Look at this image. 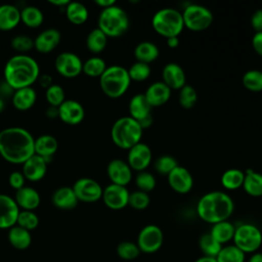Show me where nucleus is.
Returning <instances> with one entry per match:
<instances>
[{"instance_id": "f257e3e1", "label": "nucleus", "mask_w": 262, "mask_h": 262, "mask_svg": "<svg viewBox=\"0 0 262 262\" xmlns=\"http://www.w3.org/2000/svg\"><path fill=\"white\" fill-rule=\"evenodd\" d=\"M35 138L25 128L8 127L0 131V156L9 163L24 164L35 155Z\"/></svg>"}, {"instance_id": "f03ea898", "label": "nucleus", "mask_w": 262, "mask_h": 262, "mask_svg": "<svg viewBox=\"0 0 262 262\" xmlns=\"http://www.w3.org/2000/svg\"><path fill=\"white\" fill-rule=\"evenodd\" d=\"M4 82L13 90L32 87L40 77L38 62L27 54L10 57L4 67Z\"/></svg>"}, {"instance_id": "7ed1b4c3", "label": "nucleus", "mask_w": 262, "mask_h": 262, "mask_svg": "<svg viewBox=\"0 0 262 262\" xmlns=\"http://www.w3.org/2000/svg\"><path fill=\"white\" fill-rule=\"evenodd\" d=\"M234 210L232 199L223 191H210L198 202V216L205 222L215 224L228 220Z\"/></svg>"}, {"instance_id": "20e7f679", "label": "nucleus", "mask_w": 262, "mask_h": 262, "mask_svg": "<svg viewBox=\"0 0 262 262\" xmlns=\"http://www.w3.org/2000/svg\"><path fill=\"white\" fill-rule=\"evenodd\" d=\"M143 130L138 122L130 116L118 119L112 126L111 137L113 142L122 149H130L140 142Z\"/></svg>"}, {"instance_id": "39448f33", "label": "nucleus", "mask_w": 262, "mask_h": 262, "mask_svg": "<svg viewBox=\"0 0 262 262\" xmlns=\"http://www.w3.org/2000/svg\"><path fill=\"white\" fill-rule=\"evenodd\" d=\"M130 83L128 70L118 64L107 67L99 77V85L102 92L111 98H119L124 95Z\"/></svg>"}, {"instance_id": "423d86ee", "label": "nucleus", "mask_w": 262, "mask_h": 262, "mask_svg": "<svg viewBox=\"0 0 262 262\" xmlns=\"http://www.w3.org/2000/svg\"><path fill=\"white\" fill-rule=\"evenodd\" d=\"M97 25V28L102 31L107 38H117L127 32L129 28V17L123 8L113 5L101 9Z\"/></svg>"}, {"instance_id": "0eeeda50", "label": "nucleus", "mask_w": 262, "mask_h": 262, "mask_svg": "<svg viewBox=\"0 0 262 262\" xmlns=\"http://www.w3.org/2000/svg\"><path fill=\"white\" fill-rule=\"evenodd\" d=\"M151 26L159 35L166 39L178 37L184 28L182 14L171 7L158 10L152 16Z\"/></svg>"}, {"instance_id": "6e6552de", "label": "nucleus", "mask_w": 262, "mask_h": 262, "mask_svg": "<svg viewBox=\"0 0 262 262\" xmlns=\"http://www.w3.org/2000/svg\"><path fill=\"white\" fill-rule=\"evenodd\" d=\"M233 245L245 254L255 253L262 245V232L254 224L243 223L235 227Z\"/></svg>"}, {"instance_id": "1a4fd4ad", "label": "nucleus", "mask_w": 262, "mask_h": 262, "mask_svg": "<svg viewBox=\"0 0 262 262\" xmlns=\"http://www.w3.org/2000/svg\"><path fill=\"white\" fill-rule=\"evenodd\" d=\"M182 14L184 27L193 32H200L208 29L213 21L211 10L200 4L187 5Z\"/></svg>"}, {"instance_id": "9d476101", "label": "nucleus", "mask_w": 262, "mask_h": 262, "mask_svg": "<svg viewBox=\"0 0 262 262\" xmlns=\"http://www.w3.org/2000/svg\"><path fill=\"white\" fill-rule=\"evenodd\" d=\"M163 242L164 234L162 229L155 224H148L139 231L136 244L140 252L152 254L161 249Z\"/></svg>"}, {"instance_id": "9b49d317", "label": "nucleus", "mask_w": 262, "mask_h": 262, "mask_svg": "<svg viewBox=\"0 0 262 262\" xmlns=\"http://www.w3.org/2000/svg\"><path fill=\"white\" fill-rule=\"evenodd\" d=\"M78 201L84 203H94L101 199L102 196V187L100 184L88 177L79 178L74 185L72 186Z\"/></svg>"}, {"instance_id": "f8f14e48", "label": "nucleus", "mask_w": 262, "mask_h": 262, "mask_svg": "<svg viewBox=\"0 0 262 262\" xmlns=\"http://www.w3.org/2000/svg\"><path fill=\"white\" fill-rule=\"evenodd\" d=\"M57 73L66 78H75L82 73L83 62L81 58L73 52H61L54 61Z\"/></svg>"}, {"instance_id": "ddd939ff", "label": "nucleus", "mask_w": 262, "mask_h": 262, "mask_svg": "<svg viewBox=\"0 0 262 262\" xmlns=\"http://www.w3.org/2000/svg\"><path fill=\"white\" fill-rule=\"evenodd\" d=\"M129 194L130 192L126 186L111 183L103 188L101 199L107 208L112 210H121L128 206Z\"/></svg>"}, {"instance_id": "4468645a", "label": "nucleus", "mask_w": 262, "mask_h": 262, "mask_svg": "<svg viewBox=\"0 0 262 262\" xmlns=\"http://www.w3.org/2000/svg\"><path fill=\"white\" fill-rule=\"evenodd\" d=\"M151 162V149L142 142H139L128 149L127 164L132 170L141 172L144 171Z\"/></svg>"}, {"instance_id": "2eb2a0df", "label": "nucleus", "mask_w": 262, "mask_h": 262, "mask_svg": "<svg viewBox=\"0 0 262 262\" xmlns=\"http://www.w3.org/2000/svg\"><path fill=\"white\" fill-rule=\"evenodd\" d=\"M19 211L13 198L0 193V229H9L16 225Z\"/></svg>"}, {"instance_id": "dca6fc26", "label": "nucleus", "mask_w": 262, "mask_h": 262, "mask_svg": "<svg viewBox=\"0 0 262 262\" xmlns=\"http://www.w3.org/2000/svg\"><path fill=\"white\" fill-rule=\"evenodd\" d=\"M57 111L58 118L68 125H78L85 117L83 105L74 99H66L57 107Z\"/></svg>"}, {"instance_id": "f3484780", "label": "nucleus", "mask_w": 262, "mask_h": 262, "mask_svg": "<svg viewBox=\"0 0 262 262\" xmlns=\"http://www.w3.org/2000/svg\"><path fill=\"white\" fill-rule=\"evenodd\" d=\"M167 177L170 187L178 193H187L193 186L192 175L184 167L177 166L167 175Z\"/></svg>"}, {"instance_id": "a211bd4d", "label": "nucleus", "mask_w": 262, "mask_h": 262, "mask_svg": "<svg viewBox=\"0 0 262 262\" xmlns=\"http://www.w3.org/2000/svg\"><path fill=\"white\" fill-rule=\"evenodd\" d=\"M106 173L113 184L126 186L132 180V169L127 162L120 159L112 160L107 164Z\"/></svg>"}, {"instance_id": "6ab92c4d", "label": "nucleus", "mask_w": 262, "mask_h": 262, "mask_svg": "<svg viewBox=\"0 0 262 262\" xmlns=\"http://www.w3.org/2000/svg\"><path fill=\"white\" fill-rule=\"evenodd\" d=\"M47 160L38 156L33 155L23 164V174L26 179L30 181L41 180L47 171Z\"/></svg>"}, {"instance_id": "aec40b11", "label": "nucleus", "mask_w": 262, "mask_h": 262, "mask_svg": "<svg viewBox=\"0 0 262 262\" xmlns=\"http://www.w3.org/2000/svg\"><path fill=\"white\" fill-rule=\"evenodd\" d=\"M61 39L60 32L56 29L50 28L42 31L34 39V48L41 53H48L54 50Z\"/></svg>"}, {"instance_id": "412c9836", "label": "nucleus", "mask_w": 262, "mask_h": 262, "mask_svg": "<svg viewBox=\"0 0 262 262\" xmlns=\"http://www.w3.org/2000/svg\"><path fill=\"white\" fill-rule=\"evenodd\" d=\"M162 78V82H164L171 90H180L185 85L186 81L184 70L175 62H169L163 68Z\"/></svg>"}, {"instance_id": "4be33fe9", "label": "nucleus", "mask_w": 262, "mask_h": 262, "mask_svg": "<svg viewBox=\"0 0 262 262\" xmlns=\"http://www.w3.org/2000/svg\"><path fill=\"white\" fill-rule=\"evenodd\" d=\"M143 94L151 107L161 106L170 99L171 89L164 82L157 81L150 84Z\"/></svg>"}, {"instance_id": "5701e85b", "label": "nucleus", "mask_w": 262, "mask_h": 262, "mask_svg": "<svg viewBox=\"0 0 262 262\" xmlns=\"http://www.w3.org/2000/svg\"><path fill=\"white\" fill-rule=\"evenodd\" d=\"M14 201L19 209L27 211H34L39 207L41 198L39 192L30 186H24L15 191Z\"/></svg>"}, {"instance_id": "b1692460", "label": "nucleus", "mask_w": 262, "mask_h": 262, "mask_svg": "<svg viewBox=\"0 0 262 262\" xmlns=\"http://www.w3.org/2000/svg\"><path fill=\"white\" fill-rule=\"evenodd\" d=\"M52 204L61 210H71L74 209L78 204V199L70 186H61L57 188L51 198Z\"/></svg>"}, {"instance_id": "393cba45", "label": "nucleus", "mask_w": 262, "mask_h": 262, "mask_svg": "<svg viewBox=\"0 0 262 262\" xmlns=\"http://www.w3.org/2000/svg\"><path fill=\"white\" fill-rule=\"evenodd\" d=\"M20 23V10L12 4L0 5V30L10 31Z\"/></svg>"}, {"instance_id": "a878e982", "label": "nucleus", "mask_w": 262, "mask_h": 262, "mask_svg": "<svg viewBox=\"0 0 262 262\" xmlns=\"http://www.w3.org/2000/svg\"><path fill=\"white\" fill-rule=\"evenodd\" d=\"M58 148L57 139L49 134H43L34 141V150L35 155H38L48 161L50 157H52Z\"/></svg>"}, {"instance_id": "bb28decb", "label": "nucleus", "mask_w": 262, "mask_h": 262, "mask_svg": "<svg viewBox=\"0 0 262 262\" xmlns=\"http://www.w3.org/2000/svg\"><path fill=\"white\" fill-rule=\"evenodd\" d=\"M37 93L34 88L26 87L14 90L12 94V104L18 111H28L36 102Z\"/></svg>"}, {"instance_id": "cd10ccee", "label": "nucleus", "mask_w": 262, "mask_h": 262, "mask_svg": "<svg viewBox=\"0 0 262 262\" xmlns=\"http://www.w3.org/2000/svg\"><path fill=\"white\" fill-rule=\"evenodd\" d=\"M150 111L151 106L142 93L134 95L129 101V115L137 122L150 116Z\"/></svg>"}, {"instance_id": "c85d7f7f", "label": "nucleus", "mask_w": 262, "mask_h": 262, "mask_svg": "<svg viewBox=\"0 0 262 262\" xmlns=\"http://www.w3.org/2000/svg\"><path fill=\"white\" fill-rule=\"evenodd\" d=\"M8 242L16 250H26L32 243L31 232L18 225H14L8 230Z\"/></svg>"}, {"instance_id": "c756f323", "label": "nucleus", "mask_w": 262, "mask_h": 262, "mask_svg": "<svg viewBox=\"0 0 262 262\" xmlns=\"http://www.w3.org/2000/svg\"><path fill=\"white\" fill-rule=\"evenodd\" d=\"M160 51L156 44L149 41H143L136 45L134 48V56L137 61L143 63H149L155 61L159 57Z\"/></svg>"}, {"instance_id": "7c9ffc66", "label": "nucleus", "mask_w": 262, "mask_h": 262, "mask_svg": "<svg viewBox=\"0 0 262 262\" xmlns=\"http://www.w3.org/2000/svg\"><path fill=\"white\" fill-rule=\"evenodd\" d=\"M243 188L251 196H262V174L254 170H247Z\"/></svg>"}, {"instance_id": "2f4dec72", "label": "nucleus", "mask_w": 262, "mask_h": 262, "mask_svg": "<svg viewBox=\"0 0 262 262\" xmlns=\"http://www.w3.org/2000/svg\"><path fill=\"white\" fill-rule=\"evenodd\" d=\"M235 231V226L228 220L213 224L211 228V235L222 246L232 241Z\"/></svg>"}, {"instance_id": "473e14b6", "label": "nucleus", "mask_w": 262, "mask_h": 262, "mask_svg": "<svg viewBox=\"0 0 262 262\" xmlns=\"http://www.w3.org/2000/svg\"><path fill=\"white\" fill-rule=\"evenodd\" d=\"M67 18L74 25H83L89 15L88 9L84 4L77 1H70L66 6Z\"/></svg>"}, {"instance_id": "72a5a7b5", "label": "nucleus", "mask_w": 262, "mask_h": 262, "mask_svg": "<svg viewBox=\"0 0 262 262\" xmlns=\"http://www.w3.org/2000/svg\"><path fill=\"white\" fill-rule=\"evenodd\" d=\"M44 19L43 12L36 6L28 5L20 10V21L29 28H38Z\"/></svg>"}, {"instance_id": "f704fd0d", "label": "nucleus", "mask_w": 262, "mask_h": 262, "mask_svg": "<svg viewBox=\"0 0 262 262\" xmlns=\"http://www.w3.org/2000/svg\"><path fill=\"white\" fill-rule=\"evenodd\" d=\"M245 172L239 169H228L221 176V184L228 190H235L243 186Z\"/></svg>"}, {"instance_id": "c9c22d12", "label": "nucleus", "mask_w": 262, "mask_h": 262, "mask_svg": "<svg viewBox=\"0 0 262 262\" xmlns=\"http://www.w3.org/2000/svg\"><path fill=\"white\" fill-rule=\"evenodd\" d=\"M107 44L106 35L98 28L93 29L86 38V46L89 51L93 53H100L104 50Z\"/></svg>"}, {"instance_id": "e433bc0d", "label": "nucleus", "mask_w": 262, "mask_h": 262, "mask_svg": "<svg viewBox=\"0 0 262 262\" xmlns=\"http://www.w3.org/2000/svg\"><path fill=\"white\" fill-rule=\"evenodd\" d=\"M106 68H107L106 63L102 58L93 56L83 62L82 72L88 77H92V78L98 77L99 78L104 73Z\"/></svg>"}, {"instance_id": "4c0bfd02", "label": "nucleus", "mask_w": 262, "mask_h": 262, "mask_svg": "<svg viewBox=\"0 0 262 262\" xmlns=\"http://www.w3.org/2000/svg\"><path fill=\"white\" fill-rule=\"evenodd\" d=\"M245 253L234 245L223 246L216 256L217 262H245Z\"/></svg>"}, {"instance_id": "58836bf2", "label": "nucleus", "mask_w": 262, "mask_h": 262, "mask_svg": "<svg viewBox=\"0 0 262 262\" xmlns=\"http://www.w3.org/2000/svg\"><path fill=\"white\" fill-rule=\"evenodd\" d=\"M199 246L205 256H210L215 258L220 252L221 248L223 247L211 235L210 232H207L201 235L199 239Z\"/></svg>"}, {"instance_id": "ea45409f", "label": "nucleus", "mask_w": 262, "mask_h": 262, "mask_svg": "<svg viewBox=\"0 0 262 262\" xmlns=\"http://www.w3.org/2000/svg\"><path fill=\"white\" fill-rule=\"evenodd\" d=\"M242 83L246 89L252 92L262 91V71L250 70L247 71L243 78Z\"/></svg>"}, {"instance_id": "a19ab883", "label": "nucleus", "mask_w": 262, "mask_h": 262, "mask_svg": "<svg viewBox=\"0 0 262 262\" xmlns=\"http://www.w3.org/2000/svg\"><path fill=\"white\" fill-rule=\"evenodd\" d=\"M45 98L50 106L58 107L66 100V93L60 85L52 84L46 89Z\"/></svg>"}, {"instance_id": "79ce46f5", "label": "nucleus", "mask_w": 262, "mask_h": 262, "mask_svg": "<svg viewBox=\"0 0 262 262\" xmlns=\"http://www.w3.org/2000/svg\"><path fill=\"white\" fill-rule=\"evenodd\" d=\"M117 254L121 259L130 261V260L136 259L139 256L140 250H139L137 244H135L133 242L125 241L118 245Z\"/></svg>"}, {"instance_id": "37998d69", "label": "nucleus", "mask_w": 262, "mask_h": 262, "mask_svg": "<svg viewBox=\"0 0 262 262\" xmlns=\"http://www.w3.org/2000/svg\"><path fill=\"white\" fill-rule=\"evenodd\" d=\"M150 67L147 63H143L140 61L134 62L129 69H128V74L130 77L131 81H136V82H142L145 81L149 75H150Z\"/></svg>"}, {"instance_id": "c03bdc74", "label": "nucleus", "mask_w": 262, "mask_h": 262, "mask_svg": "<svg viewBox=\"0 0 262 262\" xmlns=\"http://www.w3.org/2000/svg\"><path fill=\"white\" fill-rule=\"evenodd\" d=\"M198 100V94L195 89L190 85H184L179 90V103L183 108H191L194 106Z\"/></svg>"}, {"instance_id": "a18cd8bd", "label": "nucleus", "mask_w": 262, "mask_h": 262, "mask_svg": "<svg viewBox=\"0 0 262 262\" xmlns=\"http://www.w3.org/2000/svg\"><path fill=\"white\" fill-rule=\"evenodd\" d=\"M38 224H39V218L34 213V211H27V210L19 211L17 220H16V225L31 231V230H34L38 226Z\"/></svg>"}, {"instance_id": "49530a36", "label": "nucleus", "mask_w": 262, "mask_h": 262, "mask_svg": "<svg viewBox=\"0 0 262 262\" xmlns=\"http://www.w3.org/2000/svg\"><path fill=\"white\" fill-rule=\"evenodd\" d=\"M135 184L138 190L148 193L156 187V178L151 173L141 171L135 177Z\"/></svg>"}, {"instance_id": "de8ad7c7", "label": "nucleus", "mask_w": 262, "mask_h": 262, "mask_svg": "<svg viewBox=\"0 0 262 262\" xmlns=\"http://www.w3.org/2000/svg\"><path fill=\"white\" fill-rule=\"evenodd\" d=\"M149 203H150L149 195L144 191L136 190L129 194L128 205L135 210H143L148 207Z\"/></svg>"}, {"instance_id": "09e8293b", "label": "nucleus", "mask_w": 262, "mask_h": 262, "mask_svg": "<svg viewBox=\"0 0 262 262\" xmlns=\"http://www.w3.org/2000/svg\"><path fill=\"white\" fill-rule=\"evenodd\" d=\"M178 166L177 161L172 156L164 155L155 162V169L162 175H168L174 168Z\"/></svg>"}, {"instance_id": "8fccbe9b", "label": "nucleus", "mask_w": 262, "mask_h": 262, "mask_svg": "<svg viewBox=\"0 0 262 262\" xmlns=\"http://www.w3.org/2000/svg\"><path fill=\"white\" fill-rule=\"evenodd\" d=\"M11 47L19 54H24L34 47V40L26 35H17L12 38Z\"/></svg>"}, {"instance_id": "3c124183", "label": "nucleus", "mask_w": 262, "mask_h": 262, "mask_svg": "<svg viewBox=\"0 0 262 262\" xmlns=\"http://www.w3.org/2000/svg\"><path fill=\"white\" fill-rule=\"evenodd\" d=\"M25 181H26V178L23 172H19V171H13L8 176L9 185L15 190L23 188L25 186Z\"/></svg>"}, {"instance_id": "603ef678", "label": "nucleus", "mask_w": 262, "mask_h": 262, "mask_svg": "<svg viewBox=\"0 0 262 262\" xmlns=\"http://www.w3.org/2000/svg\"><path fill=\"white\" fill-rule=\"evenodd\" d=\"M251 26L256 33L262 32V9H258L252 14Z\"/></svg>"}, {"instance_id": "864d4df0", "label": "nucleus", "mask_w": 262, "mask_h": 262, "mask_svg": "<svg viewBox=\"0 0 262 262\" xmlns=\"http://www.w3.org/2000/svg\"><path fill=\"white\" fill-rule=\"evenodd\" d=\"M252 46L254 51L262 56V32L255 33V35L252 38Z\"/></svg>"}, {"instance_id": "5fc2aeb1", "label": "nucleus", "mask_w": 262, "mask_h": 262, "mask_svg": "<svg viewBox=\"0 0 262 262\" xmlns=\"http://www.w3.org/2000/svg\"><path fill=\"white\" fill-rule=\"evenodd\" d=\"M94 2H95L96 5H98L102 9L111 7L113 5H116V1L115 0H95Z\"/></svg>"}, {"instance_id": "6e6d98bb", "label": "nucleus", "mask_w": 262, "mask_h": 262, "mask_svg": "<svg viewBox=\"0 0 262 262\" xmlns=\"http://www.w3.org/2000/svg\"><path fill=\"white\" fill-rule=\"evenodd\" d=\"M39 79H40V84L45 88V89H47L50 85H52V78L50 77V76H48V75H42L41 76V78L39 77Z\"/></svg>"}, {"instance_id": "4d7b16f0", "label": "nucleus", "mask_w": 262, "mask_h": 262, "mask_svg": "<svg viewBox=\"0 0 262 262\" xmlns=\"http://www.w3.org/2000/svg\"><path fill=\"white\" fill-rule=\"evenodd\" d=\"M138 124L140 125V127L142 128V130L148 128V127L152 124V117H151V115L145 117L144 119H142V120H140V121H138Z\"/></svg>"}, {"instance_id": "13d9d810", "label": "nucleus", "mask_w": 262, "mask_h": 262, "mask_svg": "<svg viewBox=\"0 0 262 262\" xmlns=\"http://www.w3.org/2000/svg\"><path fill=\"white\" fill-rule=\"evenodd\" d=\"M167 45L170 48H176L179 45V39L178 37H170L167 38Z\"/></svg>"}, {"instance_id": "bf43d9fd", "label": "nucleus", "mask_w": 262, "mask_h": 262, "mask_svg": "<svg viewBox=\"0 0 262 262\" xmlns=\"http://www.w3.org/2000/svg\"><path fill=\"white\" fill-rule=\"evenodd\" d=\"M46 115L49 117V118H55V117H58V111H57V107H54V106H49L46 111Z\"/></svg>"}, {"instance_id": "052dcab7", "label": "nucleus", "mask_w": 262, "mask_h": 262, "mask_svg": "<svg viewBox=\"0 0 262 262\" xmlns=\"http://www.w3.org/2000/svg\"><path fill=\"white\" fill-rule=\"evenodd\" d=\"M249 262H262V253L255 252L249 259Z\"/></svg>"}, {"instance_id": "680f3d73", "label": "nucleus", "mask_w": 262, "mask_h": 262, "mask_svg": "<svg viewBox=\"0 0 262 262\" xmlns=\"http://www.w3.org/2000/svg\"><path fill=\"white\" fill-rule=\"evenodd\" d=\"M48 2L55 5V6L62 7V6H67L70 1L69 0H48Z\"/></svg>"}, {"instance_id": "e2e57ef3", "label": "nucleus", "mask_w": 262, "mask_h": 262, "mask_svg": "<svg viewBox=\"0 0 262 262\" xmlns=\"http://www.w3.org/2000/svg\"><path fill=\"white\" fill-rule=\"evenodd\" d=\"M194 262H217L215 257H210V256H202L200 258H198Z\"/></svg>"}, {"instance_id": "0e129e2a", "label": "nucleus", "mask_w": 262, "mask_h": 262, "mask_svg": "<svg viewBox=\"0 0 262 262\" xmlns=\"http://www.w3.org/2000/svg\"><path fill=\"white\" fill-rule=\"evenodd\" d=\"M3 110H4V101H3V99L0 97V113H1Z\"/></svg>"}]
</instances>
